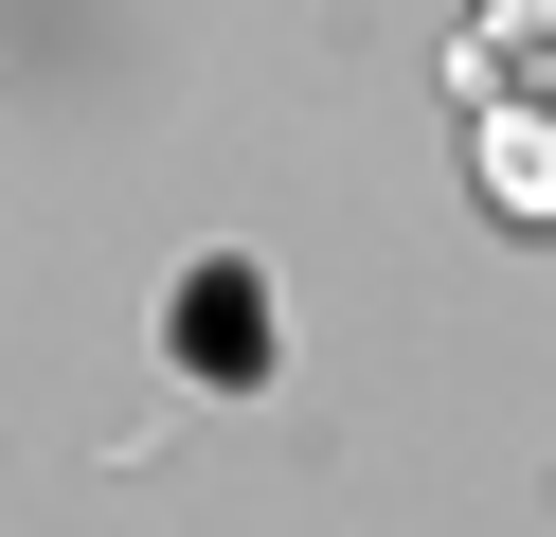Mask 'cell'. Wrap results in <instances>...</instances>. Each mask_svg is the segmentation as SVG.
I'll list each match as a JSON object with an SVG mask.
<instances>
[{
    "instance_id": "cell-1",
    "label": "cell",
    "mask_w": 556,
    "mask_h": 537,
    "mask_svg": "<svg viewBox=\"0 0 556 537\" xmlns=\"http://www.w3.org/2000/svg\"><path fill=\"white\" fill-rule=\"evenodd\" d=\"M467 179H484V215H503V233H556V107L484 90V107H467Z\"/></svg>"
},
{
    "instance_id": "cell-2",
    "label": "cell",
    "mask_w": 556,
    "mask_h": 537,
    "mask_svg": "<svg viewBox=\"0 0 556 537\" xmlns=\"http://www.w3.org/2000/svg\"><path fill=\"white\" fill-rule=\"evenodd\" d=\"M503 36H539V54H556V0H503Z\"/></svg>"
}]
</instances>
